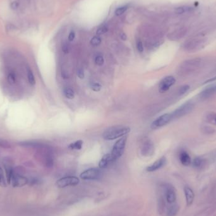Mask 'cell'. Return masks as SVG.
Wrapping results in <instances>:
<instances>
[{
  "instance_id": "obj_22",
  "label": "cell",
  "mask_w": 216,
  "mask_h": 216,
  "mask_svg": "<svg viewBox=\"0 0 216 216\" xmlns=\"http://www.w3.org/2000/svg\"><path fill=\"white\" fill-rule=\"evenodd\" d=\"M193 10V8L190 7H180L175 10V13L177 14H183L185 12H191Z\"/></svg>"
},
{
  "instance_id": "obj_36",
  "label": "cell",
  "mask_w": 216,
  "mask_h": 216,
  "mask_svg": "<svg viewBox=\"0 0 216 216\" xmlns=\"http://www.w3.org/2000/svg\"><path fill=\"white\" fill-rule=\"evenodd\" d=\"M121 38H122V40L125 41V40L127 39V35H126L125 34H122L121 35Z\"/></svg>"
},
{
  "instance_id": "obj_12",
  "label": "cell",
  "mask_w": 216,
  "mask_h": 216,
  "mask_svg": "<svg viewBox=\"0 0 216 216\" xmlns=\"http://www.w3.org/2000/svg\"><path fill=\"white\" fill-rule=\"evenodd\" d=\"M184 193L185 195L186 199V202L187 206H190L194 202L195 195L194 193V191L192 190L191 188H190L189 186H185L184 187Z\"/></svg>"
},
{
  "instance_id": "obj_21",
  "label": "cell",
  "mask_w": 216,
  "mask_h": 216,
  "mask_svg": "<svg viewBox=\"0 0 216 216\" xmlns=\"http://www.w3.org/2000/svg\"><path fill=\"white\" fill-rule=\"evenodd\" d=\"M27 79L29 81V83L31 85H34L36 84V79H35V77L34 75L33 72L32 71V70L31 69H28L27 70Z\"/></svg>"
},
{
  "instance_id": "obj_11",
  "label": "cell",
  "mask_w": 216,
  "mask_h": 216,
  "mask_svg": "<svg viewBox=\"0 0 216 216\" xmlns=\"http://www.w3.org/2000/svg\"><path fill=\"white\" fill-rule=\"evenodd\" d=\"M166 163V158L165 157H162L158 160H157L156 162H154L152 164L148 166L146 168V170L148 172H154L155 171H157L161 167H162Z\"/></svg>"
},
{
  "instance_id": "obj_31",
  "label": "cell",
  "mask_w": 216,
  "mask_h": 216,
  "mask_svg": "<svg viewBox=\"0 0 216 216\" xmlns=\"http://www.w3.org/2000/svg\"><path fill=\"white\" fill-rule=\"evenodd\" d=\"M77 76L79 77V78H80V79H83L85 77V74L84 71L82 68H79L77 70Z\"/></svg>"
},
{
  "instance_id": "obj_35",
  "label": "cell",
  "mask_w": 216,
  "mask_h": 216,
  "mask_svg": "<svg viewBox=\"0 0 216 216\" xmlns=\"http://www.w3.org/2000/svg\"><path fill=\"white\" fill-rule=\"evenodd\" d=\"M62 50H63V51L65 53H68V51H69V47H68V46L67 44H64L63 46V47H62Z\"/></svg>"
},
{
  "instance_id": "obj_27",
  "label": "cell",
  "mask_w": 216,
  "mask_h": 216,
  "mask_svg": "<svg viewBox=\"0 0 216 216\" xmlns=\"http://www.w3.org/2000/svg\"><path fill=\"white\" fill-rule=\"evenodd\" d=\"M127 8H128V6H123V7H120V8H117L116 10L115 14L117 16L122 15L123 13H125L127 11Z\"/></svg>"
},
{
  "instance_id": "obj_3",
  "label": "cell",
  "mask_w": 216,
  "mask_h": 216,
  "mask_svg": "<svg viewBox=\"0 0 216 216\" xmlns=\"http://www.w3.org/2000/svg\"><path fill=\"white\" fill-rule=\"evenodd\" d=\"M194 104L193 103L191 102H187L181 105L180 107H179L178 109H176L175 111H173L171 113V116L173 119L180 118L181 117H183L186 114H188L189 113H190L192 109H194Z\"/></svg>"
},
{
  "instance_id": "obj_33",
  "label": "cell",
  "mask_w": 216,
  "mask_h": 216,
  "mask_svg": "<svg viewBox=\"0 0 216 216\" xmlns=\"http://www.w3.org/2000/svg\"><path fill=\"white\" fill-rule=\"evenodd\" d=\"M10 7H11V8H12V10H17V9L18 8V7H19V3H18L17 2H16V1L13 2L11 3Z\"/></svg>"
},
{
  "instance_id": "obj_26",
  "label": "cell",
  "mask_w": 216,
  "mask_h": 216,
  "mask_svg": "<svg viewBox=\"0 0 216 216\" xmlns=\"http://www.w3.org/2000/svg\"><path fill=\"white\" fill-rule=\"evenodd\" d=\"M95 63L98 66H102L104 63V59L103 56L98 55L95 58Z\"/></svg>"
},
{
  "instance_id": "obj_9",
  "label": "cell",
  "mask_w": 216,
  "mask_h": 216,
  "mask_svg": "<svg viewBox=\"0 0 216 216\" xmlns=\"http://www.w3.org/2000/svg\"><path fill=\"white\" fill-rule=\"evenodd\" d=\"M165 195L167 202L169 204H173L176 200V194L174 187L170 185L166 186Z\"/></svg>"
},
{
  "instance_id": "obj_1",
  "label": "cell",
  "mask_w": 216,
  "mask_h": 216,
  "mask_svg": "<svg viewBox=\"0 0 216 216\" xmlns=\"http://www.w3.org/2000/svg\"><path fill=\"white\" fill-rule=\"evenodd\" d=\"M131 131L130 127L123 126H115L108 128L103 134V138L106 140H113L121 138L129 133Z\"/></svg>"
},
{
  "instance_id": "obj_4",
  "label": "cell",
  "mask_w": 216,
  "mask_h": 216,
  "mask_svg": "<svg viewBox=\"0 0 216 216\" xmlns=\"http://www.w3.org/2000/svg\"><path fill=\"white\" fill-rule=\"evenodd\" d=\"M29 182V180L27 178L13 171L11 176L9 184L11 185L13 187L19 188L27 185Z\"/></svg>"
},
{
  "instance_id": "obj_30",
  "label": "cell",
  "mask_w": 216,
  "mask_h": 216,
  "mask_svg": "<svg viewBox=\"0 0 216 216\" xmlns=\"http://www.w3.org/2000/svg\"><path fill=\"white\" fill-rule=\"evenodd\" d=\"M0 147L7 149V148L10 147V146L9 145V143L7 141L0 139Z\"/></svg>"
},
{
  "instance_id": "obj_18",
  "label": "cell",
  "mask_w": 216,
  "mask_h": 216,
  "mask_svg": "<svg viewBox=\"0 0 216 216\" xmlns=\"http://www.w3.org/2000/svg\"><path fill=\"white\" fill-rule=\"evenodd\" d=\"M179 210V207L177 205H173L167 211L168 216H175Z\"/></svg>"
},
{
  "instance_id": "obj_14",
  "label": "cell",
  "mask_w": 216,
  "mask_h": 216,
  "mask_svg": "<svg viewBox=\"0 0 216 216\" xmlns=\"http://www.w3.org/2000/svg\"><path fill=\"white\" fill-rule=\"evenodd\" d=\"M113 162V161L111 157V154H105L99 161V167L101 169H105V168L108 167V166Z\"/></svg>"
},
{
  "instance_id": "obj_13",
  "label": "cell",
  "mask_w": 216,
  "mask_h": 216,
  "mask_svg": "<svg viewBox=\"0 0 216 216\" xmlns=\"http://www.w3.org/2000/svg\"><path fill=\"white\" fill-rule=\"evenodd\" d=\"M215 93H216V84L208 87L207 88L204 89L202 92H200V96L201 98L207 99L211 97V96H212Z\"/></svg>"
},
{
  "instance_id": "obj_32",
  "label": "cell",
  "mask_w": 216,
  "mask_h": 216,
  "mask_svg": "<svg viewBox=\"0 0 216 216\" xmlns=\"http://www.w3.org/2000/svg\"><path fill=\"white\" fill-rule=\"evenodd\" d=\"M137 50L140 52V53H142L143 51V44L141 41H138L137 43Z\"/></svg>"
},
{
  "instance_id": "obj_23",
  "label": "cell",
  "mask_w": 216,
  "mask_h": 216,
  "mask_svg": "<svg viewBox=\"0 0 216 216\" xmlns=\"http://www.w3.org/2000/svg\"><path fill=\"white\" fill-rule=\"evenodd\" d=\"M90 86V89L94 92H99L102 88L101 85L98 82H92Z\"/></svg>"
},
{
  "instance_id": "obj_16",
  "label": "cell",
  "mask_w": 216,
  "mask_h": 216,
  "mask_svg": "<svg viewBox=\"0 0 216 216\" xmlns=\"http://www.w3.org/2000/svg\"><path fill=\"white\" fill-rule=\"evenodd\" d=\"M83 141L82 140H79L75 142L71 143L68 146L69 149L71 150H81L83 146Z\"/></svg>"
},
{
  "instance_id": "obj_28",
  "label": "cell",
  "mask_w": 216,
  "mask_h": 216,
  "mask_svg": "<svg viewBox=\"0 0 216 216\" xmlns=\"http://www.w3.org/2000/svg\"><path fill=\"white\" fill-rule=\"evenodd\" d=\"M108 31V27L106 26H102V27H99L97 30V32H96V34H97L98 36H101V35H103V34H105L106 32H107Z\"/></svg>"
},
{
  "instance_id": "obj_19",
  "label": "cell",
  "mask_w": 216,
  "mask_h": 216,
  "mask_svg": "<svg viewBox=\"0 0 216 216\" xmlns=\"http://www.w3.org/2000/svg\"><path fill=\"white\" fill-rule=\"evenodd\" d=\"M17 79L16 74L14 73V72L13 71L10 72V73L8 74L7 80L10 84L14 85L17 82Z\"/></svg>"
},
{
  "instance_id": "obj_29",
  "label": "cell",
  "mask_w": 216,
  "mask_h": 216,
  "mask_svg": "<svg viewBox=\"0 0 216 216\" xmlns=\"http://www.w3.org/2000/svg\"><path fill=\"white\" fill-rule=\"evenodd\" d=\"M190 89V86L188 85H185L182 86L179 90V94L180 95H183L184 94H185L186 92H188V90Z\"/></svg>"
},
{
  "instance_id": "obj_10",
  "label": "cell",
  "mask_w": 216,
  "mask_h": 216,
  "mask_svg": "<svg viewBox=\"0 0 216 216\" xmlns=\"http://www.w3.org/2000/svg\"><path fill=\"white\" fill-rule=\"evenodd\" d=\"M141 151L143 156H150L152 155L154 152V147L152 142L149 140L146 141L143 143Z\"/></svg>"
},
{
  "instance_id": "obj_5",
  "label": "cell",
  "mask_w": 216,
  "mask_h": 216,
  "mask_svg": "<svg viewBox=\"0 0 216 216\" xmlns=\"http://www.w3.org/2000/svg\"><path fill=\"white\" fill-rule=\"evenodd\" d=\"M173 119L171 113L164 114L156 118L151 124V128L157 129L169 123Z\"/></svg>"
},
{
  "instance_id": "obj_25",
  "label": "cell",
  "mask_w": 216,
  "mask_h": 216,
  "mask_svg": "<svg viewBox=\"0 0 216 216\" xmlns=\"http://www.w3.org/2000/svg\"><path fill=\"white\" fill-rule=\"evenodd\" d=\"M90 44L94 46H98L101 42V39L99 37L95 36L90 40Z\"/></svg>"
},
{
  "instance_id": "obj_37",
  "label": "cell",
  "mask_w": 216,
  "mask_h": 216,
  "mask_svg": "<svg viewBox=\"0 0 216 216\" xmlns=\"http://www.w3.org/2000/svg\"><path fill=\"white\" fill-rule=\"evenodd\" d=\"M215 123H216V118H215Z\"/></svg>"
},
{
  "instance_id": "obj_7",
  "label": "cell",
  "mask_w": 216,
  "mask_h": 216,
  "mask_svg": "<svg viewBox=\"0 0 216 216\" xmlns=\"http://www.w3.org/2000/svg\"><path fill=\"white\" fill-rule=\"evenodd\" d=\"M80 182L79 179L75 176H66L59 179L56 183V186L60 188H65L68 186H75Z\"/></svg>"
},
{
  "instance_id": "obj_34",
  "label": "cell",
  "mask_w": 216,
  "mask_h": 216,
  "mask_svg": "<svg viewBox=\"0 0 216 216\" xmlns=\"http://www.w3.org/2000/svg\"><path fill=\"white\" fill-rule=\"evenodd\" d=\"M75 37V34L74 31H71L70 32V33L69 34V36H68V40L70 41H73L74 40Z\"/></svg>"
},
{
  "instance_id": "obj_8",
  "label": "cell",
  "mask_w": 216,
  "mask_h": 216,
  "mask_svg": "<svg viewBox=\"0 0 216 216\" xmlns=\"http://www.w3.org/2000/svg\"><path fill=\"white\" fill-rule=\"evenodd\" d=\"M176 82L173 76H167L162 79L159 84V90L161 93H164L170 89Z\"/></svg>"
},
{
  "instance_id": "obj_20",
  "label": "cell",
  "mask_w": 216,
  "mask_h": 216,
  "mask_svg": "<svg viewBox=\"0 0 216 216\" xmlns=\"http://www.w3.org/2000/svg\"><path fill=\"white\" fill-rule=\"evenodd\" d=\"M7 178L5 176V174L3 173V170L0 167V186L2 187H6L7 186Z\"/></svg>"
},
{
  "instance_id": "obj_2",
  "label": "cell",
  "mask_w": 216,
  "mask_h": 216,
  "mask_svg": "<svg viewBox=\"0 0 216 216\" xmlns=\"http://www.w3.org/2000/svg\"><path fill=\"white\" fill-rule=\"evenodd\" d=\"M127 141V137L123 136L119 138L115 143L111 152L113 162L122 157L124 153Z\"/></svg>"
},
{
  "instance_id": "obj_24",
  "label": "cell",
  "mask_w": 216,
  "mask_h": 216,
  "mask_svg": "<svg viewBox=\"0 0 216 216\" xmlns=\"http://www.w3.org/2000/svg\"><path fill=\"white\" fill-rule=\"evenodd\" d=\"M204 164V160L200 157H196L193 161V166L195 167H200Z\"/></svg>"
},
{
  "instance_id": "obj_17",
  "label": "cell",
  "mask_w": 216,
  "mask_h": 216,
  "mask_svg": "<svg viewBox=\"0 0 216 216\" xmlns=\"http://www.w3.org/2000/svg\"><path fill=\"white\" fill-rule=\"evenodd\" d=\"M63 94L65 97L68 99H72L75 98L74 91L70 87L65 88L63 90Z\"/></svg>"
},
{
  "instance_id": "obj_6",
  "label": "cell",
  "mask_w": 216,
  "mask_h": 216,
  "mask_svg": "<svg viewBox=\"0 0 216 216\" xmlns=\"http://www.w3.org/2000/svg\"><path fill=\"white\" fill-rule=\"evenodd\" d=\"M101 171L98 168H90L82 172L80 177L84 180H96L101 177Z\"/></svg>"
},
{
  "instance_id": "obj_15",
  "label": "cell",
  "mask_w": 216,
  "mask_h": 216,
  "mask_svg": "<svg viewBox=\"0 0 216 216\" xmlns=\"http://www.w3.org/2000/svg\"><path fill=\"white\" fill-rule=\"evenodd\" d=\"M180 161L181 162V163L185 166H188L189 165H190V164L191 163V159L190 156V155L188 154V153L185 151H183L180 152Z\"/></svg>"
}]
</instances>
